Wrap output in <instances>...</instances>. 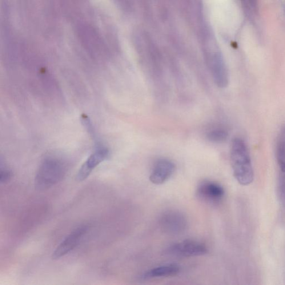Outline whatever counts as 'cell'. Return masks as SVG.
<instances>
[{"label":"cell","instance_id":"cell-4","mask_svg":"<svg viewBox=\"0 0 285 285\" xmlns=\"http://www.w3.org/2000/svg\"><path fill=\"white\" fill-rule=\"evenodd\" d=\"M160 228L167 234H179L185 230L187 220L180 212L170 211L164 213L159 220Z\"/></svg>","mask_w":285,"mask_h":285},{"label":"cell","instance_id":"cell-9","mask_svg":"<svg viewBox=\"0 0 285 285\" xmlns=\"http://www.w3.org/2000/svg\"><path fill=\"white\" fill-rule=\"evenodd\" d=\"M180 271L179 267L176 264H168L151 269L143 276L145 279L162 278L176 275Z\"/></svg>","mask_w":285,"mask_h":285},{"label":"cell","instance_id":"cell-7","mask_svg":"<svg viewBox=\"0 0 285 285\" xmlns=\"http://www.w3.org/2000/svg\"><path fill=\"white\" fill-rule=\"evenodd\" d=\"M175 170V164L168 159H160L153 168L150 179L152 183L160 185L167 181L174 175Z\"/></svg>","mask_w":285,"mask_h":285},{"label":"cell","instance_id":"cell-8","mask_svg":"<svg viewBox=\"0 0 285 285\" xmlns=\"http://www.w3.org/2000/svg\"><path fill=\"white\" fill-rule=\"evenodd\" d=\"M200 198L210 203L219 201L223 197V188L218 183L205 180L199 184L197 190Z\"/></svg>","mask_w":285,"mask_h":285},{"label":"cell","instance_id":"cell-3","mask_svg":"<svg viewBox=\"0 0 285 285\" xmlns=\"http://www.w3.org/2000/svg\"><path fill=\"white\" fill-rule=\"evenodd\" d=\"M95 150L84 162L79 170L76 179L79 182L84 181L99 164L109 157L110 151L106 146L95 139Z\"/></svg>","mask_w":285,"mask_h":285},{"label":"cell","instance_id":"cell-1","mask_svg":"<svg viewBox=\"0 0 285 285\" xmlns=\"http://www.w3.org/2000/svg\"><path fill=\"white\" fill-rule=\"evenodd\" d=\"M230 160L233 174L240 184L247 186L253 182L254 170L248 147L240 138L233 139L230 150Z\"/></svg>","mask_w":285,"mask_h":285},{"label":"cell","instance_id":"cell-12","mask_svg":"<svg viewBox=\"0 0 285 285\" xmlns=\"http://www.w3.org/2000/svg\"><path fill=\"white\" fill-rule=\"evenodd\" d=\"M13 174L12 172L7 169V168H1V174H0V182L1 183H7L9 181V180L11 178Z\"/></svg>","mask_w":285,"mask_h":285},{"label":"cell","instance_id":"cell-10","mask_svg":"<svg viewBox=\"0 0 285 285\" xmlns=\"http://www.w3.org/2000/svg\"><path fill=\"white\" fill-rule=\"evenodd\" d=\"M276 155L280 170L285 173V128L281 132L277 140Z\"/></svg>","mask_w":285,"mask_h":285},{"label":"cell","instance_id":"cell-13","mask_svg":"<svg viewBox=\"0 0 285 285\" xmlns=\"http://www.w3.org/2000/svg\"><path fill=\"white\" fill-rule=\"evenodd\" d=\"M248 3H250L252 6H255V0H247Z\"/></svg>","mask_w":285,"mask_h":285},{"label":"cell","instance_id":"cell-2","mask_svg":"<svg viewBox=\"0 0 285 285\" xmlns=\"http://www.w3.org/2000/svg\"><path fill=\"white\" fill-rule=\"evenodd\" d=\"M66 167L60 160L48 158L40 165L35 178V187L45 191L61 182L66 175Z\"/></svg>","mask_w":285,"mask_h":285},{"label":"cell","instance_id":"cell-11","mask_svg":"<svg viewBox=\"0 0 285 285\" xmlns=\"http://www.w3.org/2000/svg\"><path fill=\"white\" fill-rule=\"evenodd\" d=\"M228 135V132L225 129L217 128L208 132L207 138L211 142L220 143L226 141Z\"/></svg>","mask_w":285,"mask_h":285},{"label":"cell","instance_id":"cell-6","mask_svg":"<svg viewBox=\"0 0 285 285\" xmlns=\"http://www.w3.org/2000/svg\"><path fill=\"white\" fill-rule=\"evenodd\" d=\"M88 227L85 225L81 226L72 231L55 249L52 258L54 260H58L73 251L86 234Z\"/></svg>","mask_w":285,"mask_h":285},{"label":"cell","instance_id":"cell-5","mask_svg":"<svg viewBox=\"0 0 285 285\" xmlns=\"http://www.w3.org/2000/svg\"><path fill=\"white\" fill-rule=\"evenodd\" d=\"M171 254L184 258L206 255L208 249L205 244L195 240H184L175 243L169 249Z\"/></svg>","mask_w":285,"mask_h":285}]
</instances>
